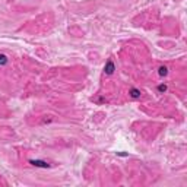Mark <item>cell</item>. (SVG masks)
I'll use <instances>...</instances> for the list:
<instances>
[{
	"label": "cell",
	"mask_w": 187,
	"mask_h": 187,
	"mask_svg": "<svg viewBox=\"0 0 187 187\" xmlns=\"http://www.w3.org/2000/svg\"><path fill=\"white\" fill-rule=\"evenodd\" d=\"M29 162L34 167H41V168H48L50 167V164H47L45 161H40V159H32V161H29Z\"/></svg>",
	"instance_id": "6da1fadb"
},
{
	"label": "cell",
	"mask_w": 187,
	"mask_h": 187,
	"mask_svg": "<svg viewBox=\"0 0 187 187\" xmlns=\"http://www.w3.org/2000/svg\"><path fill=\"white\" fill-rule=\"evenodd\" d=\"M158 91H159V92H165V91H167V85H159V86H158Z\"/></svg>",
	"instance_id": "8992f818"
},
{
	"label": "cell",
	"mask_w": 187,
	"mask_h": 187,
	"mask_svg": "<svg viewBox=\"0 0 187 187\" xmlns=\"http://www.w3.org/2000/svg\"><path fill=\"white\" fill-rule=\"evenodd\" d=\"M116 70V67H114V63L113 61H108V63L105 65V67H104V72L107 73V75H113V72Z\"/></svg>",
	"instance_id": "7a4b0ae2"
},
{
	"label": "cell",
	"mask_w": 187,
	"mask_h": 187,
	"mask_svg": "<svg viewBox=\"0 0 187 187\" xmlns=\"http://www.w3.org/2000/svg\"><path fill=\"white\" fill-rule=\"evenodd\" d=\"M140 91L139 89H136V88H133V89H130V96L132 98H140Z\"/></svg>",
	"instance_id": "3957f363"
},
{
	"label": "cell",
	"mask_w": 187,
	"mask_h": 187,
	"mask_svg": "<svg viewBox=\"0 0 187 187\" xmlns=\"http://www.w3.org/2000/svg\"><path fill=\"white\" fill-rule=\"evenodd\" d=\"M168 73V69L165 67V66H162V67H159V75L161 76H165V75Z\"/></svg>",
	"instance_id": "277c9868"
},
{
	"label": "cell",
	"mask_w": 187,
	"mask_h": 187,
	"mask_svg": "<svg viewBox=\"0 0 187 187\" xmlns=\"http://www.w3.org/2000/svg\"><path fill=\"white\" fill-rule=\"evenodd\" d=\"M7 63V57L5 54H0V65H6Z\"/></svg>",
	"instance_id": "5b68a950"
}]
</instances>
